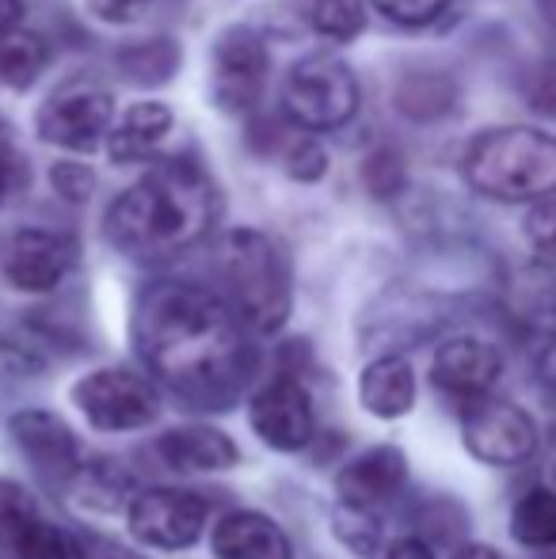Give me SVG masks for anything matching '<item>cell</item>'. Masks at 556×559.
I'll use <instances>...</instances> for the list:
<instances>
[{"label":"cell","mask_w":556,"mask_h":559,"mask_svg":"<svg viewBox=\"0 0 556 559\" xmlns=\"http://www.w3.org/2000/svg\"><path fill=\"white\" fill-rule=\"evenodd\" d=\"M305 12H309L312 27L324 38H335V43H351L366 27L363 0H305Z\"/></svg>","instance_id":"23"},{"label":"cell","mask_w":556,"mask_h":559,"mask_svg":"<svg viewBox=\"0 0 556 559\" xmlns=\"http://www.w3.org/2000/svg\"><path fill=\"white\" fill-rule=\"evenodd\" d=\"M217 559H294V545L282 525L256 510H233L210 533Z\"/></svg>","instance_id":"17"},{"label":"cell","mask_w":556,"mask_h":559,"mask_svg":"<svg viewBox=\"0 0 556 559\" xmlns=\"http://www.w3.org/2000/svg\"><path fill=\"white\" fill-rule=\"evenodd\" d=\"M527 99L537 115L556 118V58H549L545 66H537L534 73H530Z\"/></svg>","instance_id":"29"},{"label":"cell","mask_w":556,"mask_h":559,"mask_svg":"<svg viewBox=\"0 0 556 559\" xmlns=\"http://www.w3.org/2000/svg\"><path fill=\"white\" fill-rule=\"evenodd\" d=\"M50 66V46L38 31L15 27L0 35V84L12 92H27Z\"/></svg>","instance_id":"21"},{"label":"cell","mask_w":556,"mask_h":559,"mask_svg":"<svg viewBox=\"0 0 556 559\" xmlns=\"http://www.w3.org/2000/svg\"><path fill=\"white\" fill-rule=\"evenodd\" d=\"M206 499L199 491H184V487H145L130 499L127 510L134 540L149 548H164V552L191 548L206 533Z\"/></svg>","instance_id":"9"},{"label":"cell","mask_w":556,"mask_h":559,"mask_svg":"<svg viewBox=\"0 0 556 559\" xmlns=\"http://www.w3.org/2000/svg\"><path fill=\"white\" fill-rule=\"evenodd\" d=\"M0 552L8 559H84V548L43 518L35 499L12 479H0Z\"/></svg>","instance_id":"10"},{"label":"cell","mask_w":556,"mask_h":559,"mask_svg":"<svg viewBox=\"0 0 556 559\" xmlns=\"http://www.w3.org/2000/svg\"><path fill=\"white\" fill-rule=\"evenodd\" d=\"M222 274L229 305L248 332H279L294 305L286 251L260 228H237L222 243Z\"/></svg>","instance_id":"4"},{"label":"cell","mask_w":556,"mask_h":559,"mask_svg":"<svg viewBox=\"0 0 556 559\" xmlns=\"http://www.w3.org/2000/svg\"><path fill=\"white\" fill-rule=\"evenodd\" d=\"M54 187L69 199H84V194H92V171L76 168V164H61V168H54Z\"/></svg>","instance_id":"32"},{"label":"cell","mask_w":556,"mask_h":559,"mask_svg":"<svg viewBox=\"0 0 556 559\" xmlns=\"http://www.w3.org/2000/svg\"><path fill=\"white\" fill-rule=\"evenodd\" d=\"M168 130H171V107L156 104V99H141V104L127 107L119 126L107 133V153H111L115 164L145 160Z\"/></svg>","instance_id":"20"},{"label":"cell","mask_w":556,"mask_h":559,"mask_svg":"<svg viewBox=\"0 0 556 559\" xmlns=\"http://www.w3.org/2000/svg\"><path fill=\"white\" fill-rule=\"evenodd\" d=\"M23 20V0H0V35L15 31Z\"/></svg>","instance_id":"36"},{"label":"cell","mask_w":556,"mask_h":559,"mask_svg":"<svg viewBox=\"0 0 556 559\" xmlns=\"http://www.w3.org/2000/svg\"><path fill=\"white\" fill-rule=\"evenodd\" d=\"M282 107L305 130H340L358 111V81L335 53H309L286 73Z\"/></svg>","instance_id":"5"},{"label":"cell","mask_w":556,"mask_h":559,"mask_svg":"<svg viewBox=\"0 0 556 559\" xmlns=\"http://www.w3.org/2000/svg\"><path fill=\"white\" fill-rule=\"evenodd\" d=\"M156 456L176 472H225L240 461V449L225 430L187 423L156 438Z\"/></svg>","instance_id":"18"},{"label":"cell","mask_w":556,"mask_h":559,"mask_svg":"<svg viewBox=\"0 0 556 559\" xmlns=\"http://www.w3.org/2000/svg\"><path fill=\"white\" fill-rule=\"evenodd\" d=\"M271 73L268 43L252 27H229L210 50V92L225 115H248L263 96Z\"/></svg>","instance_id":"8"},{"label":"cell","mask_w":556,"mask_h":559,"mask_svg":"<svg viewBox=\"0 0 556 559\" xmlns=\"http://www.w3.org/2000/svg\"><path fill=\"white\" fill-rule=\"evenodd\" d=\"M450 559H507V556L492 545H461Z\"/></svg>","instance_id":"37"},{"label":"cell","mask_w":556,"mask_h":559,"mask_svg":"<svg viewBox=\"0 0 556 559\" xmlns=\"http://www.w3.org/2000/svg\"><path fill=\"white\" fill-rule=\"evenodd\" d=\"M214 222V179L191 160H168L115 199L107 210V236L127 255L156 263L199 243Z\"/></svg>","instance_id":"2"},{"label":"cell","mask_w":556,"mask_h":559,"mask_svg":"<svg viewBox=\"0 0 556 559\" xmlns=\"http://www.w3.org/2000/svg\"><path fill=\"white\" fill-rule=\"evenodd\" d=\"M73 404L96 430H141L161 415V392L134 369L104 366L73 384Z\"/></svg>","instance_id":"6"},{"label":"cell","mask_w":556,"mask_h":559,"mask_svg":"<svg viewBox=\"0 0 556 559\" xmlns=\"http://www.w3.org/2000/svg\"><path fill=\"white\" fill-rule=\"evenodd\" d=\"M145 8H149V0H88V12L104 23H115V27H119V23L141 20Z\"/></svg>","instance_id":"30"},{"label":"cell","mask_w":556,"mask_h":559,"mask_svg":"<svg viewBox=\"0 0 556 559\" xmlns=\"http://www.w3.org/2000/svg\"><path fill=\"white\" fill-rule=\"evenodd\" d=\"M522 233H527V243L534 248V255L556 266V202H542V206L530 210Z\"/></svg>","instance_id":"26"},{"label":"cell","mask_w":556,"mask_h":559,"mask_svg":"<svg viewBox=\"0 0 556 559\" xmlns=\"http://www.w3.org/2000/svg\"><path fill=\"white\" fill-rule=\"evenodd\" d=\"M115 99L96 88H73L54 96L38 111V138L69 153H92L111 133Z\"/></svg>","instance_id":"13"},{"label":"cell","mask_w":556,"mask_h":559,"mask_svg":"<svg viewBox=\"0 0 556 559\" xmlns=\"http://www.w3.org/2000/svg\"><path fill=\"white\" fill-rule=\"evenodd\" d=\"M537 381H542V389L556 396V338L542 350V358H537Z\"/></svg>","instance_id":"35"},{"label":"cell","mask_w":556,"mask_h":559,"mask_svg":"<svg viewBox=\"0 0 556 559\" xmlns=\"http://www.w3.org/2000/svg\"><path fill=\"white\" fill-rule=\"evenodd\" d=\"M461 442L481 464L514 468L537 453V423L511 400L484 396L461 407Z\"/></svg>","instance_id":"7"},{"label":"cell","mask_w":556,"mask_h":559,"mask_svg":"<svg viewBox=\"0 0 556 559\" xmlns=\"http://www.w3.org/2000/svg\"><path fill=\"white\" fill-rule=\"evenodd\" d=\"M499 373H504V354L476 335L446 338L435 350V361H430L435 389L461 407L492 396V384L499 381Z\"/></svg>","instance_id":"14"},{"label":"cell","mask_w":556,"mask_h":559,"mask_svg":"<svg viewBox=\"0 0 556 559\" xmlns=\"http://www.w3.org/2000/svg\"><path fill=\"white\" fill-rule=\"evenodd\" d=\"M370 559H435L430 552V545L423 537H397V540H386V545L378 548Z\"/></svg>","instance_id":"31"},{"label":"cell","mask_w":556,"mask_h":559,"mask_svg":"<svg viewBox=\"0 0 556 559\" xmlns=\"http://www.w3.org/2000/svg\"><path fill=\"white\" fill-rule=\"evenodd\" d=\"M8 435L20 445V453L35 464L38 476L58 479V484L81 476V442L69 430V423L58 419L54 412H38V407L15 412L12 423H8Z\"/></svg>","instance_id":"15"},{"label":"cell","mask_w":556,"mask_h":559,"mask_svg":"<svg viewBox=\"0 0 556 559\" xmlns=\"http://www.w3.org/2000/svg\"><path fill=\"white\" fill-rule=\"evenodd\" d=\"M134 350L168 392L194 407H229L256 369L248 324L199 282H156L138 297Z\"/></svg>","instance_id":"1"},{"label":"cell","mask_w":556,"mask_h":559,"mask_svg":"<svg viewBox=\"0 0 556 559\" xmlns=\"http://www.w3.org/2000/svg\"><path fill=\"white\" fill-rule=\"evenodd\" d=\"M248 423L263 445L279 453H297L317 435V412H312L309 389L297 377H271L248 404Z\"/></svg>","instance_id":"11"},{"label":"cell","mask_w":556,"mask_h":559,"mask_svg":"<svg viewBox=\"0 0 556 559\" xmlns=\"http://www.w3.org/2000/svg\"><path fill=\"white\" fill-rule=\"evenodd\" d=\"M461 171L488 199L542 202L556 194V138L534 126H496L469 141Z\"/></svg>","instance_id":"3"},{"label":"cell","mask_w":556,"mask_h":559,"mask_svg":"<svg viewBox=\"0 0 556 559\" xmlns=\"http://www.w3.org/2000/svg\"><path fill=\"white\" fill-rule=\"evenodd\" d=\"M363 179H366V187H370L378 199H393L397 191L404 187V164H401V156L393 153V148H378V153L366 160V168H363Z\"/></svg>","instance_id":"25"},{"label":"cell","mask_w":556,"mask_h":559,"mask_svg":"<svg viewBox=\"0 0 556 559\" xmlns=\"http://www.w3.org/2000/svg\"><path fill=\"white\" fill-rule=\"evenodd\" d=\"M335 533L340 540L358 556H374L378 552V518L370 510H355V507H340L335 510Z\"/></svg>","instance_id":"24"},{"label":"cell","mask_w":556,"mask_h":559,"mask_svg":"<svg viewBox=\"0 0 556 559\" xmlns=\"http://www.w3.org/2000/svg\"><path fill=\"white\" fill-rule=\"evenodd\" d=\"M374 8L401 27H423V23H435L450 8V0H374Z\"/></svg>","instance_id":"27"},{"label":"cell","mask_w":556,"mask_h":559,"mask_svg":"<svg viewBox=\"0 0 556 559\" xmlns=\"http://www.w3.org/2000/svg\"><path fill=\"white\" fill-rule=\"evenodd\" d=\"M15 179H20V156H15V148L0 138V202H4L8 191H12Z\"/></svg>","instance_id":"34"},{"label":"cell","mask_w":556,"mask_h":559,"mask_svg":"<svg viewBox=\"0 0 556 559\" xmlns=\"http://www.w3.org/2000/svg\"><path fill=\"white\" fill-rule=\"evenodd\" d=\"M81 548H84V559H149V556L134 552V548H122V545L104 540V537H88Z\"/></svg>","instance_id":"33"},{"label":"cell","mask_w":556,"mask_h":559,"mask_svg":"<svg viewBox=\"0 0 556 559\" xmlns=\"http://www.w3.org/2000/svg\"><path fill=\"white\" fill-rule=\"evenodd\" d=\"M76 263V240L54 228H15L4 243V278L20 294H50L66 282Z\"/></svg>","instance_id":"12"},{"label":"cell","mask_w":556,"mask_h":559,"mask_svg":"<svg viewBox=\"0 0 556 559\" xmlns=\"http://www.w3.org/2000/svg\"><path fill=\"white\" fill-rule=\"evenodd\" d=\"M511 537L527 548H556V487H534L514 502Z\"/></svg>","instance_id":"22"},{"label":"cell","mask_w":556,"mask_h":559,"mask_svg":"<svg viewBox=\"0 0 556 559\" xmlns=\"http://www.w3.org/2000/svg\"><path fill=\"white\" fill-rule=\"evenodd\" d=\"M409 484V456L397 445H374L351 456L335 476V491H340V507L355 510H378L381 502L397 499Z\"/></svg>","instance_id":"16"},{"label":"cell","mask_w":556,"mask_h":559,"mask_svg":"<svg viewBox=\"0 0 556 559\" xmlns=\"http://www.w3.org/2000/svg\"><path fill=\"white\" fill-rule=\"evenodd\" d=\"M328 168V156L320 145H312V141H294L286 153V171L294 179H305V183H317L320 176H324Z\"/></svg>","instance_id":"28"},{"label":"cell","mask_w":556,"mask_h":559,"mask_svg":"<svg viewBox=\"0 0 556 559\" xmlns=\"http://www.w3.org/2000/svg\"><path fill=\"white\" fill-rule=\"evenodd\" d=\"M358 400L374 419H404L416 407V369L401 354L374 358L358 377Z\"/></svg>","instance_id":"19"}]
</instances>
